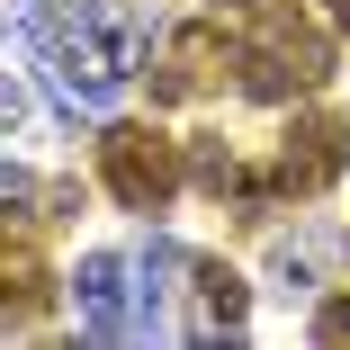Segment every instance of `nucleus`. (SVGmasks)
Masks as SVG:
<instances>
[{
	"label": "nucleus",
	"mask_w": 350,
	"mask_h": 350,
	"mask_svg": "<svg viewBox=\"0 0 350 350\" xmlns=\"http://www.w3.org/2000/svg\"><path fill=\"white\" fill-rule=\"evenodd\" d=\"M27 45L45 54L54 99L72 117H108V99L135 81V63H144V27H135L126 0H54V10L27 18Z\"/></svg>",
	"instance_id": "nucleus-1"
},
{
	"label": "nucleus",
	"mask_w": 350,
	"mask_h": 350,
	"mask_svg": "<svg viewBox=\"0 0 350 350\" xmlns=\"http://www.w3.org/2000/svg\"><path fill=\"white\" fill-rule=\"evenodd\" d=\"M72 297H81V332H90V341H144V332L162 323L153 297L135 288V260H117V252H90V260H81Z\"/></svg>",
	"instance_id": "nucleus-4"
},
{
	"label": "nucleus",
	"mask_w": 350,
	"mask_h": 350,
	"mask_svg": "<svg viewBox=\"0 0 350 350\" xmlns=\"http://www.w3.org/2000/svg\"><path fill=\"white\" fill-rule=\"evenodd\" d=\"M341 144H350V126H341L332 108H306L288 135H278V189H297V198L332 189V180H341Z\"/></svg>",
	"instance_id": "nucleus-6"
},
{
	"label": "nucleus",
	"mask_w": 350,
	"mask_h": 350,
	"mask_svg": "<svg viewBox=\"0 0 350 350\" xmlns=\"http://www.w3.org/2000/svg\"><path fill=\"white\" fill-rule=\"evenodd\" d=\"M314 341H350V297H332V306L314 314Z\"/></svg>",
	"instance_id": "nucleus-10"
},
{
	"label": "nucleus",
	"mask_w": 350,
	"mask_h": 350,
	"mask_svg": "<svg viewBox=\"0 0 350 350\" xmlns=\"http://www.w3.org/2000/svg\"><path fill=\"white\" fill-rule=\"evenodd\" d=\"M99 180H108L117 206H135V216H162V206L180 198V180H189V153L171 144L162 126L117 117V126L99 135Z\"/></svg>",
	"instance_id": "nucleus-3"
},
{
	"label": "nucleus",
	"mask_w": 350,
	"mask_h": 350,
	"mask_svg": "<svg viewBox=\"0 0 350 350\" xmlns=\"http://www.w3.org/2000/svg\"><path fill=\"white\" fill-rule=\"evenodd\" d=\"M252 10H260V0H252Z\"/></svg>",
	"instance_id": "nucleus-14"
},
{
	"label": "nucleus",
	"mask_w": 350,
	"mask_h": 350,
	"mask_svg": "<svg viewBox=\"0 0 350 350\" xmlns=\"http://www.w3.org/2000/svg\"><path fill=\"white\" fill-rule=\"evenodd\" d=\"M189 180L206 189V198H243L252 180H243V153L225 144V135H198V144H189Z\"/></svg>",
	"instance_id": "nucleus-9"
},
{
	"label": "nucleus",
	"mask_w": 350,
	"mask_h": 350,
	"mask_svg": "<svg viewBox=\"0 0 350 350\" xmlns=\"http://www.w3.org/2000/svg\"><path fill=\"white\" fill-rule=\"evenodd\" d=\"M27 189H36V180H27V171H18V162H0V206H18V198H27Z\"/></svg>",
	"instance_id": "nucleus-11"
},
{
	"label": "nucleus",
	"mask_w": 350,
	"mask_h": 350,
	"mask_svg": "<svg viewBox=\"0 0 350 350\" xmlns=\"http://www.w3.org/2000/svg\"><path fill=\"white\" fill-rule=\"evenodd\" d=\"M323 72H332V27L297 18L288 0H260V27L234 45V81H243L252 99H297V90H314Z\"/></svg>",
	"instance_id": "nucleus-2"
},
{
	"label": "nucleus",
	"mask_w": 350,
	"mask_h": 350,
	"mask_svg": "<svg viewBox=\"0 0 350 350\" xmlns=\"http://www.w3.org/2000/svg\"><path fill=\"white\" fill-rule=\"evenodd\" d=\"M243 306H252V288L225 260H189V341H234Z\"/></svg>",
	"instance_id": "nucleus-7"
},
{
	"label": "nucleus",
	"mask_w": 350,
	"mask_h": 350,
	"mask_svg": "<svg viewBox=\"0 0 350 350\" xmlns=\"http://www.w3.org/2000/svg\"><path fill=\"white\" fill-rule=\"evenodd\" d=\"M323 18H332V27H350V0H323Z\"/></svg>",
	"instance_id": "nucleus-13"
},
{
	"label": "nucleus",
	"mask_w": 350,
	"mask_h": 350,
	"mask_svg": "<svg viewBox=\"0 0 350 350\" xmlns=\"http://www.w3.org/2000/svg\"><path fill=\"white\" fill-rule=\"evenodd\" d=\"M45 297H54V278H45V234L0 216V314H36Z\"/></svg>",
	"instance_id": "nucleus-8"
},
{
	"label": "nucleus",
	"mask_w": 350,
	"mask_h": 350,
	"mask_svg": "<svg viewBox=\"0 0 350 350\" xmlns=\"http://www.w3.org/2000/svg\"><path fill=\"white\" fill-rule=\"evenodd\" d=\"M234 72V36L216 27V18H189V27H171L162 36V54H153V99L162 108H180V99H206V90H216Z\"/></svg>",
	"instance_id": "nucleus-5"
},
{
	"label": "nucleus",
	"mask_w": 350,
	"mask_h": 350,
	"mask_svg": "<svg viewBox=\"0 0 350 350\" xmlns=\"http://www.w3.org/2000/svg\"><path fill=\"white\" fill-rule=\"evenodd\" d=\"M18 117H27V90H18V81H0V126H18Z\"/></svg>",
	"instance_id": "nucleus-12"
}]
</instances>
